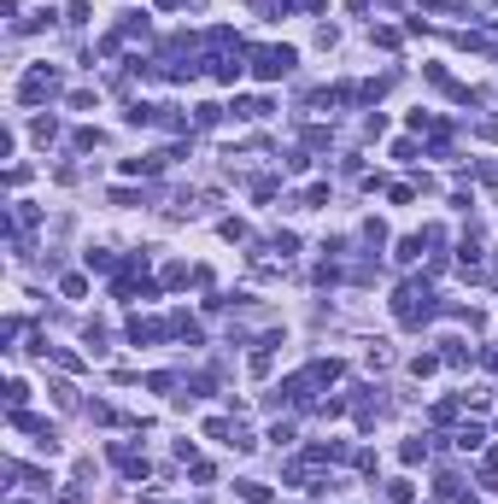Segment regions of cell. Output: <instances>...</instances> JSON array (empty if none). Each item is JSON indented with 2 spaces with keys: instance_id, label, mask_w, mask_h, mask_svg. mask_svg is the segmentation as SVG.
Returning <instances> with one entry per match:
<instances>
[{
  "instance_id": "obj_1",
  "label": "cell",
  "mask_w": 498,
  "mask_h": 504,
  "mask_svg": "<svg viewBox=\"0 0 498 504\" xmlns=\"http://www.w3.org/2000/svg\"><path fill=\"white\" fill-rule=\"evenodd\" d=\"M434 311H440V305H434V287H428V282H405L393 294V317L405 322V329H422Z\"/></svg>"
},
{
  "instance_id": "obj_2",
  "label": "cell",
  "mask_w": 498,
  "mask_h": 504,
  "mask_svg": "<svg viewBox=\"0 0 498 504\" xmlns=\"http://www.w3.org/2000/svg\"><path fill=\"white\" fill-rule=\"evenodd\" d=\"M293 64H299L293 47H253V71L264 76V83H281V76H288Z\"/></svg>"
},
{
  "instance_id": "obj_3",
  "label": "cell",
  "mask_w": 498,
  "mask_h": 504,
  "mask_svg": "<svg viewBox=\"0 0 498 504\" xmlns=\"http://www.w3.org/2000/svg\"><path fill=\"white\" fill-rule=\"evenodd\" d=\"M53 94H59V71H47V64H36V71H29L24 83H18V100H24V106L53 100Z\"/></svg>"
},
{
  "instance_id": "obj_4",
  "label": "cell",
  "mask_w": 498,
  "mask_h": 504,
  "mask_svg": "<svg viewBox=\"0 0 498 504\" xmlns=\"http://www.w3.org/2000/svg\"><path fill=\"white\" fill-rule=\"evenodd\" d=\"M106 451H112V463H118V469H123V475H129V481H141V475H147V458H141V451H135V446H123V440H112Z\"/></svg>"
},
{
  "instance_id": "obj_5",
  "label": "cell",
  "mask_w": 498,
  "mask_h": 504,
  "mask_svg": "<svg viewBox=\"0 0 498 504\" xmlns=\"http://www.w3.org/2000/svg\"><path fill=\"white\" fill-rule=\"evenodd\" d=\"M241 498L246 504H270V486H264V481H241Z\"/></svg>"
},
{
  "instance_id": "obj_6",
  "label": "cell",
  "mask_w": 498,
  "mask_h": 504,
  "mask_svg": "<svg viewBox=\"0 0 498 504\" xmlns=\"http://www.w3.org/2000/svg\"><path fill=\"white\" fill-rule=\"evenodd\" d=\"M410 369H417V376H434V369H440V352H417V357H410Z\"/></svg>"
},
{
  "instance_id": "obj_7",
  "label": "cell",
  "mask_w": 498,
  "mask_h": 504,
  "mask_svg": "<svg viewBox=\"0 0 498 504\" xmlns=\"http://www.w3.org/2000/svg\"><path fill=\"white\" fill-rule=\"evenodd\" d=\"M398 458H405V463H422V458H428V440H405V446H398Z\"/></svg>"
},
{
  "instance_id": "obj_8",
  "label": "cell",
  "mask_w": 498,
  "mask_h": 504,
  "mask_svg": "<svg viewBox=\"0 0 498 504\" xmlns=\"http://www.w3.org/2000/svg\"><path fill=\"white\" fill-rule=\"evenodd\" d=\"M387 498H393V504H410V498H417V486H410V481H387Z\"/></svg>"
},
{
  "instance_id": "obj_9",
  "label": "cell",
  "mask_w": 498,
  "mask_h": 504,
  "mask_svg": "<svg viewBox=\"0 0 498 504\" xmlns=\"http://www.w3.org/2000/svg\"><path fill=\"white\" fill-rule=\"evenodd\" d=\"M387 357H393V352H387V346H381V340H375V346L363 352V364H370V369H387Z\"/></svg>"
},
{
  "instance_id": "obj_10",
  "label": "cell",
  "mask_w": 498,
  "mask_h": 504,
  "mask_svg": "<svg viewBox=\"0 0 498 504\" xmlns=\"http://www.w3.org/2000/svg\"><path fill=\"white\" fill-rule=\"evenodd\" d=\"M24 399H29V387L24 381H6V404H12V411H24Z\"/></svg>"
},
{
  "instance_id": "obj_11",
  "label": "cell",
  "mask_w": 498,
  "mask_h": 504,
  "mask_svg": "<svg viewBox=\"0 0 498 504\" xmlns=\"http://www.w3.org/2000/svg\"><path fill=\"white\" fill-rule=\"evenodd\" d=\"M398 258H405V264H417V258H422V235H417V240H398Z\"/></svg>"
},
{
  "instance_id": "obj_12",
  "label": "cell",
  "mask_w": 498,
  "mask_h": 504,
  "mask_svg": "<svg viewBox=\"0 0 498 504\" xmlns=\"http://www.w3.org/2000/svg\"><path fill=\"white\" fill-rule=\"evenodd\" d=\"M59 287H65V299H82V294H88V282H82V275H65Z\"/></svg>"
},
{
  "instance_id": "obj_13",
  "label": "cell",
  "mask_w": 498,
  "mask_h": 504,
  "mask_svg": "<svg viewBox=\"0 0 498 504\" xmlns=\"http://www.w3.org/2000/svg\"><path fill=\"white\" fill-rule=\"evenodd\" d=\"M65 18H71V24H88V0H71V6H65Z\"/></svg>"
},
{
  "instance_id": "obj_14",
  "label": "cell",
  "mask_w": 498,
  "mask_h": 504,
  "mask_svg": "<svg viewBox=\"0 0 498 504\" xmlns=\"http://www.w3.org/2000/svg\"><path fill=\"white\" fill-rule=\"evenodd\" d=\"M381 6H398V0H381Z\"/></svg>"
}]
</instances>
